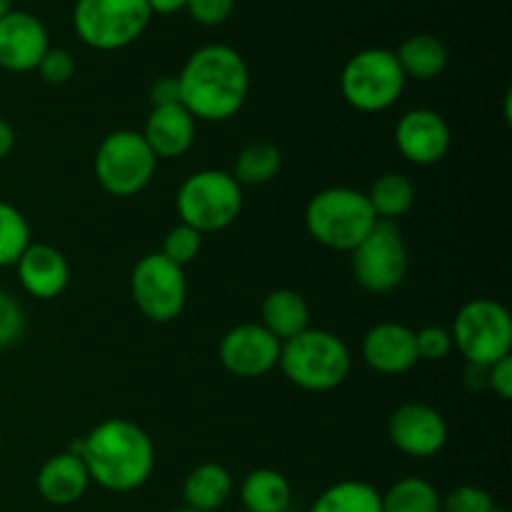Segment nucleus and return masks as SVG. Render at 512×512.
I'll return each instance as SVG.
<instances>
[{
	"mask_svg": "<svg viewBox=\"0 0 512 512\" xmlns=\"http://www.w3.org/2000/svg\"><path fill=\"white\" fill-rule=\"evenodd\" d=\"M68 450L83 458L90 483L108 493H135L153 478V440L133 420H103L88 435L73 440Z\"/></svg>",
	"mask_w": 512,
	"mask_h": 512,
	"instance_id": "f257e3e1",
	"label": "nucleus"
},
{
	"mask_svg": "<svg viewBox=\"0 0 512 512\" xmlns=\"http://www.w3.org/2000/svg\"><path fill=\"white\" fill-rule=\"evenodd\" d=\"M180 103L195 120L225 123L243 110L250 93V68L243 55L225 43L200 45L178 73Z\"/></svg>",
	"mask_w": 512,
	"mask_h": 512,
	"instance_id": "f03ea898",
	"label": "nucleus"
},
{
	"mask_svg": "<svg viewBox=\"0 0 512 512\" xmlns=\"http://www.w3.org/2000/svg\"><path fill=\"white\" fill-rule=\"evenodd\" d=\"M278 368L295 388L330 393L348 380L353 355L340 335L323 328H308L280 345Z\"/></svg>",
	"mask_w": 512,
	"mask_h": 512,
	"instance_id": "7ed1b4c3",
	"label": "nucleus"
},
{
	"mask_svg": "<svg viewBox=\"0 0 512 512\" xmlns=\"http://www.w3.org/2000/svg\"><path fill=\"white\" fill-rule=\"evenodd\" d=\"M363 190L325 188L305 205V230L315 243L338 253H353L378 225Z\"/></svg>",
	"mask_w": 512,
	"mask_h": 512,
	"instance_id": "20e7f679",
	"label": "nucleus"
},
{
	"mask_svg": "<svg viewBox=\"0 0 512 512\" xmlns=\"http://www.w3.org/2000/svg\"><path fill=\"white\" fill-rule=\"evenodd\" d=\"M175 210L180 223L190 225L200 235L220 233L240 218L243 188L228 170H198L178 188Z\"/></svg>",
	"mask_w": 512,
	"mask_h": 512,
	"instance_id": "39448f33",
	"label": "nucleus"
},
{
	"mask_svg": "<svg viewBox=\"0 0 512 512\" xmlns=\"http://www.w3.org/2000/svg\"><path fill=\"white\" fill-rule=\"evenodd\" d=\"M405 78L395 50L365 48L358 50L340 73V93L350 108L360 113H383L393 108L403 95Z\"/></svg>",
	"mask_w": 512,
	"mask_h": 512,
	"instance_id": "423d86ee",
	"label": "nucleus"
},
{
	"mask_svg": "<svg viewBox=\"0 0 512 512\" xmlns=\"http://www.w3.org/2000/svg\"><path fill=\"white\" fill-rule=\"evenodd\" d=\"M153 13L145 0H75L73 30L93 50H123L148 30Z\"/></svg>",
	"mask_w": 512,
	"mask_h": 512,
	"instance_id": "0eeeda50",
	"label": "nucleus"
},
{
	"mask_svg": "<svg viewBox=\"0 0 512 512\" xmlns=\"http://www.w3.org/2000/svg\"><path fill=\"white\" fill-rule=\"evenodd\" d=\"M450 335L453 348L468 365L490 368L505 355H512V318L498 300H468L455 315Z\"/></svg>",
	"mask_w": 512,
	"mask_h": 512,
	"instance_id": "6e6552de",
	"label": "nucleus"
},
{
	"mask_svg": "<svg viewBox=\"0 0 512 512\" xmlns=\"http://www.w3.org/2000/svg\"><path fill=\"white\" fill-rule=\"evenodd\" d=\"M158 158L138 130H113L100 140L93 158L95 178L105 193L133 198L155 178Z\"/></svg>",
	"mask_w": 512,
	"mask_h": 512,
	"instance_id": "1a4fd4ad",
	"label": "nucleus"
},
{
	"mask_svg": "<svg viewBox=\"0 0 512 512\" xmlns=\"http://www.w3.org/2000/svg\"><path fill=\"white\" fill-rule=\"evenodd\" d=\"M130 293L145 320L158 325L173 323L188 303L185 268L170 263L160 253L143 255L130 273Z\"/></svg>",
	"mask_w": 512,
	"mask_h": 512,
	"instance_id": "9d476101",
	"label": "nucleus"
},
{
	"mask_svg": "<svg viewBox=\"0 0 512 512\" xmlns=\"http://www.w3.org/2000/svg\"><path fill=\"white\" fill-rule=\"evenodd\" d=\"M408 245L395 223H378L373 233L350 253V268L363 290L393 293L408 275Z\"/></svg>",
	"mask_w": 512,
	"mask_h": 512,
	"instance_id": "9b49d317",
	"label": "nucleus"
},
{
	"mask_svg": "<svg viewBox=\"0 0 512 512\" xmlns=\"http://www.w3.org/2000/svg\"><path fill=\"white\" fill-rule=\"evenodd\" d=\"M280 340L260 323H243L230 328L220 340V363L233 378L258 380L278 368Z\"/></svg>",
	"mask_w": 512,
	"mask_h": 512,
	"instance_id": "f8f14e48",
	"label": "nucleus"
},
{
	"mask_svg": "<svg viewBox=\"0 0 512 512\" xmlns=\"http://www.w3.org/2000/svg\"><path fill=\"white\" fill-rule=\"evenodd\" d=\"M388 438L403 455L433 458L448 443V423L428 403H405L388 420Z\"/></svg>",
	"mask_w": 512,
	"mask_h": 512,
	"instance_id": "ddd939ff",
	"label": "nucleus"
},
{
	"mask_svg": "<svg viewBox=\"0 0 512 512\" xmlns=\"http://www.w3.org/2000/svg\"><path fill=\"white\" fill-rule=\"evenodd\" d=\"M395 145L408 163L425 168L440 163L448 155L453 133L438 110L413 108L395 125Z\"/></svg>",
	"mask_w": 512,
	"mask_h": 512,
	"instance_id": "4468645a",
	"label": "nucleus"
},
{
	"mask_svg": "<svg viewBox=\"0 0 512 512\" xmlns=\"http://www.w3.org/2000/svg\"><path fill=\"white\" fill-rule=\"evenodd\" d=\"M50 48L48 28L28 10H8L0 18V68L33 73Z\"/></svg>",
	"mask_w": 512,
	"mask_h": 512,
	"instance_id": "2eb2a0df",
	"label": "nucleus"
},
{
	"mask_svg": "<svg viewBox=\"0 0 512 512\" xmlns=\"http://www.w3.org/2000/svg\"><path fill=\"white\" fill-rule=\"evenodd\" d=\"M360 355L365 365L380 375H403L420 363L415 350V330L403 323L373 325L365 333Z\"/></svg>",
	"mask_w": 512,
	"mask_h": 512,
	"instance_id": "dca6fc26",
	"label": "nucleus"
},
{
	"mask_svg": "<svg viewBox=\"0 0 512 512\" xmlns=\"http://www.w3.org/2000/svg\"><path fill=\"white\" fill-rule=\"evenodd\" d=\"M15 270L25 293L38 300L60 298L70 285L68 258L48 243H30L15 263Z\"/></svg>",
	"mask_w": 512,
	"mask_h": 512,
	"instance_id": "f3484780",
	"label": "nucleus"
},
{
	"mask_svg": "<svg viewBox=\"0 0 512 512\" xmlns=\"http://www.w3.org/2000/svg\"><path fill=\"white\" fill-rule=\"evenodd\" d=\"M158 160L183 158L195 143L198 133V120L188 113L183 103L163 105V108L150 110L145 128L140 130Z\"/></svg>",
	"mask_w": 512,
	"mask_h": 512,
	"instance_id": "a211bd4d",
	"label": "nucleus"
},
{
	"mask_svg": "<svg viewBox=\"0 0 512 512\" xmlns=\"http://www.w3.org/2000/svg\"><path fill=\"white\" fill-rule=\"evenodd\" d=\"M38 495L53 508H68L83 500V495L90 488V475L85 468L83 458L70 450L53 455L45 460L35 478Z\"/></svg>",
	"mask_w": 512,
	"mask_h": 512,
	"instance_id": "6ab92c4d",
	"label": "nucleus"
},
{
	"mask_svg": "<svg viewBox=\"0 0 512 512\" xmlns=\"http://www.w3.org/2000/svg\"><path fill=\"white\" fill-rule=\"evenodd\" d=\"M233 475L218 463H200L183 480V508L218 512L233 498Z\"/></svg>",
	"mask_w": 512,
	"mask_h": 512,
	"instance_id": "aec40b11",
	"label": "nucleus"
},
{
	"mask_svg": "<svg viewBox=\"0 0 512 512\" xmlns=\"http://www.w3.org/2000/svg\"><path fill=\"white\" fill-rule=\"evenodd\" d=\"M260 325L280 343L310 328V305L298 290L278 288L265 295L260 305Z\"/></svg>",
	"mask_w": 512,
	"mask_h": 512,
	"instance_id": "412c9836",
	"label": "nucleus"
},
{
	"mask_svg": "<svg viewBox=\"0 0 512 512\" xmlns=\"http://www.w3.org/2000/svg\"><path fill=\"white\" fill-rule=\"evenodd\" d=\"M240 503L245 512H285L293 503V485L273 468H258L240 483Z\"/></svg>",
	"mask_w": 512,
	"mask_h": 512,
	"instance_id": "4be33fe9",
	"label": "nucleus"
},
{
	"mask_svg": "<svg viewBox=\"0 0 512 512\" xmlns=\"http://www.w3.org/2000/svg\"><path fill=\"white\" fill-rule=\"evenodd\" d=\"M395 58H398L405 78L435 80L445 73L450 55L443 40L430 33H420L413 38H405L400 48L395 50Z\"/></svg>",
	"mask_w": 512,
	"mask_h": 512,
	"instance_id": "5701e85b",
	"label": "nucleus"
},
{
	"mask_svg": "<svg viewBox=\"0 0 512 512\" xmlns=\"http://www.w3.org/2000/svg\"><path fill=\"white\" fill-rule=\"evenodd\" d=\"M365 195L380 223H395L415 205V185L405 173H383Z\"/></svg>",
	"mask_w": 512,
	"mask_h": 512,
	"instance_id": "b1692460",
	"label": "nucleus"
},
{
	"mask_svg": "<svg viewBox=\"0 0 512 512\" xmlns=\"http://www.w3.org/2000/svg\"><path fill=\"white\" fill-rule=\"evenodd\" d=\"M310 512H383L380 490L365 480H340L315 498Z\"/></svg>",
	"mask_w": 512,
	"mask_h": 512,
	"instance_id": "393cba45",
	"label": "nucleus"
},
{
	"mask_svg": "<svg viewBox=\"0 0 512 512\" xmlns=\"http://www.w3.org/2000/svg\"><path fill=\"white\" fill-rule=\"evenodd\" d=\"M383 512H440V493L430 480L408 475L380 493Z\"/></svg>",
	"mask_w": 512,
	"mask_h": 512,
	"instance_id": "a878e982",
	"label": "nucleus"
},
{
	"mask_svg": "<svg viewBox=\"0 0 512 512\" xmlns=\"http://www.w3.org/2000/svg\"><path fill=\"white\" fill-rule=\"evenodd\" d=\"M280 168H283V155H280L278 145L258 140V143L245 145L238 153L233 178L238 180L240 188L243 185H265L278 178Z\"/></svg>",
	"mask_w": 512,
	"mask_h": 512,
	"instance_id": "bb28decb",
	"label": "nucleus"
},
{
	"mask_svg": "<svg viewBox=\"0 0 512 512\" xmlns=\"http://www.w3.org/2000/svg\"><path fill=\"white\" fill-rule=\"evenodd\" d=\"M30 243L33 233L28 218L15 205L0 200V268H13Z\"/></svg>",
	"mask_w": 512,
	"mask_h": 512,
	"instance_id": "cd10ccee",
	"label": "nucleus"
},
{
	"mask_svg": "<svg viewBox=\"0 0 512 512\" xmlns=\"http://www.w3.org/2000/svg\"><path fill=\"white\" fill-rule=\"evenodd\" d=\"M200 248H203V235H200L198 230L190 228V225L178 223L175 228H170L168 233H165L163 248H160L158 253L165 255L170 263L185 268V265H190L198 258Z\"/></svg>",
	"mask_w": 512,
	"mask_h": 512,
	"instance_id": "c85d7f7f",
	"label": "nucleus"
},
{
	"mask_svg": "<svg viewBox=\"0 0 512 512\" xmlns=\"http://www.w3.org/2000/svg\"><path fill=\"white\" fill-rule=\"evenodd\" d=\"M493 495L480 485H458L448 495H440V512H493Z\"/></svg>",
	"mask_w": 512,
	"mask_h": 512,
	"instance_id": "c756f323",
	"label": "nucleus"
},
{
	"mask_svg": "<svg viewBox=\"0 0 512 512\" xmlns=\"http://www.w3.org/2000/svg\"><path fill=\"white\" fill-rule=\"evenodd\" d=\"M415 350H418V360L440 363L453 353V335L443 325H425L415 330Z\"/></svg>",
	"mask_w": 512,
	"mask_h": 512,
	"instance_id": "7c9ffc66",
	"label": "nucleus"
},
{
	"mask_svg": "<svg viewBox=\"0 0 512 512\" xmlns=\"http://www.w3.org/2000/svg\"><path fill=\"white\" fill-rule=\"evenodd\" d=\"M35 73H38L40 80L48 85L70 83V78L75 75L73 53L65 48H53V45H50L48 53L43 55V60H40L38 68H35Z\"/></svg>",
	"mask_w": 512,
	"mask_h": 512,
	"instance_id": "2f4dec72",
	"label": "nucleus"
},
{
	"mask_svg": "<svg viewBox=\"0 0 512 512\" xmlns=\"http://www.w3.org/2000/svg\"><path fill=\"white\" fill-rule=\"evenodd\" d=\"M25 313L18 300L10 293L0 290V350L10 348L23 338Z\"/></svg>",
	"mask_w": 512,
	"mask_h": 512,
	"instance_id": "473e14b6",
	"label": "nucleus"
},
{
	"mask_svg": "<svg viewBox=\"0 0 512 512\" xmlns=\"http://www.w3.org/2000/svg\"><path fill=\"white\" fill-rule=\"evenodd\" d=\"M235 0H188L185 3V13L195 20V23L205 25V28H215L223 25L225 20L233 15Z\"/></svg>",
	"mask_w": 512,
	"mask_h": 512,
	"instance_id": "72a5a7b5",
	"label": "nucleus"
},
{
	"mask_svg": "<svg viewBox=\"0 0 512 512\" xmlns=\"http://www.w3.org/2000/svg\"><path fill=\"white\" fill-rule=\"evenodd\" d=\"M488 388L493 390L498 398L510 400L512 398V355H505L498 363L488 368Z\"/></svg>",
	"mask_w": 512,
	"mask_h": 512,
	"instance_id": "f704fd0d",
	"label": "nucleus"
},
{
	"mask_svg": "<svg viewBox=\"0 0 512 512\" xmlns=\"http://www.w3.org/2000/svg\"><path fill=\"white\" fill-rule=\"evenodd\" d=\"M180 103V85L178 75H163L150 85V105L153 108H163V105Z\"/></svg>",
	"mask_w": 512,
	"mask_h": 512,
	"instance_id": "c9c22d12",
	"label": "nucleus"
},
{
	"mask_svg": "<svg viewBox=\"0 0 512 512\" xmlns=\"http://www.w3.org/2000/svg\"><path fill=\"white\" fill-rule=\"evenodd\" d=\"M145 3H148L153 15H173L185 10V3H188V0H145Z\"/></svg>",
	"mask_w": 512,
	"mask_h": 512,
	"instance_id": "e433bc0d",
	"label": "nucleus"
},
{
	"mask_svg": "<svg viewBox=\"0 0 512 512\" xmlns=\"http://www.w3.org/2000/svg\"><path fill=\"white\" fill-rule=\"evenodd\" d=\"M15 148V130L5 118H0V160L8 158Z\"/></svg>",
	"mask_w": 512,
	"mask_h": 512,
	"instance_id": "4c0bfd02",
	"label": "nucleus"
},
{
	"mask_svg": "<svg viewBox=\"0 0 512 512\" xmlns=\"http://www.w3.org/2000/svg\"><path fill=\"white\" fill-rule=\"evenodd\" d=\"M8 10H13V0H0V18H3Z\"/></svg>",
	"mask_w": 512,
	"mask_h": 512,
	"instance_id": "58836bf2",
	"label": "nucleus"
},
{
	"mask_svg": "<svg viewBox=\"0 0 512 512\" xmlns=\"http://www.w3.org/2000/svg\"><path fill=\"white\" fill-rule=\"evenodd\" d=\"M173 512H198V510H190V508H178V510H173Z\"/></svg>",
	"mask_w": 512,
	"mask_h": 512,
	"instance_id": "ea45409f",
	"label": "nucleus"
},
{
	"mask_svg": "<svg viewBox=\"0 0 512 512\" xmlns=\"http://www.w3.org/2000/svg\"><path fill=\"white\" fill-rule=\"evenodd\" d=\"M493 512H508V510H505V508H495Z\"/></svg>",
	"mask_w": 512,
	"mask_h": 512,
	"instance_id": "a19ab883",
	"label": "nucleus"
},
{
	"mask_svg": "<svg viewBox=\"0 0 512 512\" xmlns=\"http://www.w3.org/2000/svg\"><path fill=\"white\" fill-rule=\"evenodd\" d=\"M0 448H3V435H0Z\"/></svg>",
	"mask_w": 512,
	"mask_h": 512,
	"instance_id": "79ce46f5",
	"label": "nucleus"
},
{
	"mask_svg": "<svg viewBox=\"0 0 512 512\" xmlns=\"http://www.w3.org/2000/svg\"><path fill=\"white\" fill-rule=\"evenodd\" d=\"M243 512H245V510H243Z\"/></svg>",
	"mask_w": 512,
	"mask_h": 512,
	"instance_id": "37998d69",
	"label": "nucleus"
}]
</instances>
